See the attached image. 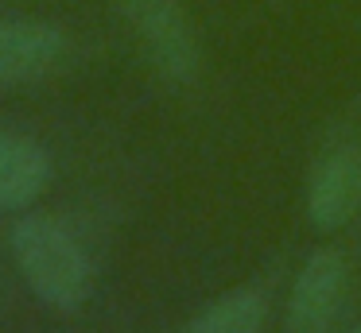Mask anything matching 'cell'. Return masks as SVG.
<instances>
[{"label":"cell","mask_w":361,"mask_h":333,"mask_svg":"<svg viewBox=\"0 0 361 333\" xmlns=\"http://www.w3.org/2000/svg\"><path fill=\"white\" fill-rule=\"evenodd\" d=\"M51 182V155L35 139L0 132V209H24Z\"/></svg>","instance_id":"8992f818"},{"label":"cell","mask_w":361,"mask_h":333,"mask_svg":"<svg viewBox=\"0 0 361 333\" xmlns=\"http://www.w3.org/2000/svg\"><path fill=\"white\" fill-rule=\"evenodd\" d=\"M12 252H16L20 275L27 279L32 294L51 310H78L94 291V268L90 256L71 229L47 213H24L12 229Z\"/></svg>","instance_id":"6da1fadb"},{"label":"cell","mask_w":361,"mask_h":333,"mask_svg":"<svg viewBox=\"0 0 361 333\" xmlns=\"http://www.w3.org/2000/svg\"><path fill=\"white\" fill-rule=\"evenodd\" d=\"M361 209V144L345 139L319 155L307 182V217L314 229L334 232Z\"/></svg>","instance_id":"3957f363"},{"label":"cell","mask_w":361,"mask_h":333,"mask_svg":"<svg viewBox=\"0 0 361 333\" xmlns=\"http://www.w3.org/2000/svg\"><path fill=\"white\" fill-rule=\"evenodd\" d=\"M63 54V27L47 20H0V85L39 82L55 74Z\"/></svg>","instance_id":"5b68a950"},{"label":"cell","mask_w":361,"mask_h":333,"mask_svg":"<svg viewBox=\"0 0 361 333\" xmlns=\"http://www.w3.org/2000/svg\"><path fill=\"white\" fill-rule=\"evenodd\" d=\"M268 322V294L260 287H233L202 306L183 333H260Z\"/></svg>","instance_id":"52a82bcc"},{"label":"cell","mask_w":361,"mask_h":333,"mask_svg":"<svg viewBox=\"0 0 361 333\" xmlns=\"http://www.w3.org/2000/svg\"><path fill=\"white\" fill-rule=\"evenodd\" d=\"M342 302H345V260L334 248H319L291 283L288 333H330Z\"/></svg>","instance_id":"277c9868"},{"label":"cell","mask_w":361,"mask_h":333,"mask_svg":"<svg viewBox=\"0 0 361 333\" xmlns=\"http://www.w3.org/2000/svg\"><path fill=\"white\" fill-rule=\"evenodd\" d=\"M353 333H361V325H353Z\"/></svg>","instance_id":"ba28073f"},{"label":"cell","mask_w":361,"mask_h":333,"mask_svg":"<svg viewBox=\"0 0 361 333\" xmlns=\"http://www.w3.org/2000/svg\"><path fill=\"white\" fill-rule=\"evenodd\" d=\"M125 23L136 31L148 62L171 85H190L198 77V35L183 0H117Z\"/></svg>","instance_id":"7a4b0ae2"}]
</instances>
